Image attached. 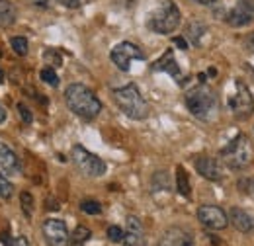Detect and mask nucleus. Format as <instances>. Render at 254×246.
Here are the masks:
<instances>
[{"instance_id":"nucleus-8","label":"nucleus","mask_w":254,"mask_h":246,"mask_svg":"<svg viewBox=\"0 0 254 246\" xmlns=\"http://www.w3.org/2000/svg\"><path fill=\"white\" fill-rule=\"evenodd\" d=\"M110 57H112L114 64H116L120 70H124V72H127V70L131 68V62L133 61H143V59H145L143 51H141L137 45L129 43V41H124V43L116 45V47L112 49Z\"/></svg>"},{"instance_id":"nucleus-21","label":"nucleus","mask_w":254,"mask_h":246,"mask_svg":"<svg viewBox=\"0 0 254 246\" xmlns=\"http://www.w3.org/2000/svg\"><path fill=\"white\" fill-rule=\"evenodd\" d=\"M20 205H22L24 215L30 219V217L33 215V197L30 191H22V193H20Z\"/></svg>"},{"instance_id":"nucleus-2","label":"nucleus","mask_w":254,"mask_h":246,"mask_svg":"<svg viewBox=\"0 0 254 246\" xmlns=\"http://www.w3.org/2000/svg\"><path fill=\"white\" fill-rule=\"evenodd\" d=\"M186 106L191 112V116L203 120V122H211L217 114V96L209 86H195L186 94Z\"/></svg>"},{"instance_id":"nucleus-3","label":"nucleus","mask_w":254,"mask_h":246,"mask_svg":"<svg viewBox=\"0 0 254 246\" xmlns=\"http://www.w3.org/2000/svg\"><path fill=\"white\" fill-rule=\"evenodd\" d=\"M114 102L131 120H145L149 114V106L135 84H127L124 88L114 90Z\"/></svg>"},{"instance_id":"nucleus-31","label":"nucleus","mask_w":254,"mask_h":246,"mask_svg":"<svg viewBox=\"0 0 254 246\" xmlns=\"http://www.w3.org/2000/svg\"><path fill=\"white\" fill-rule=\"evenodd\" d=\"M45 59H47V61H51V59H53V61H55V66H61V57H59V53H57V51H51V49H49V51H45Z\"/></svg>"},{"instance_id":"nucleus-19","label":"nucleus","mask_w":254,"mask_h":246,"mask_svg":"<svg viewBox=\"0 0 254 246\" xmlns=\"http://www.w3.org/2000/svg\"><path fill=\"white\" fill-rule=\"evenodd\" d=\"M176 185H178V191L182 195H186V197L190 195V180H188V174L182 166H178V170H176Z\"/></svg>"},{"instance_id":"nucleus-7","label":"nucleus","mask_w":254,"mask_h":246,"mask_svg":"<svg viewBox=\"0 0 254 246\" xmlns=\"http://www.w3.org/2000/svg\"><path fill=\"white\" fill-rule=\"evenodd\" d=\"M229 108H231V112H233L239 120H247L254 112L253 94H251V90H249L241 80L235 82V94L229 96Z\"/></svg>"},{"instance_id":"nucleus-13","label":"nucleus","mask_w":254,"mask_h":246,"mask_svg":"<svg viewBox=\"0 0 254 246\" xmlns=\"http://www.w3.org/2000/svg\"><path fill=\"white\" fill-rule=\"evenodd\" d=\"M159 246H193V239L188 231L180 227H170L162 233Z\"/></svg>"},{"instance_id":"nucleus-20","label":"nucleus","mask_w":254,"mask_h":246,"mask_svg":"<svg viewBox=\"0 0 254 246\" xmlns=\"http://www.w3.org/2000/svg\"><path fill=\"white\" fill-rule=\"evenodd\" d=\"M90 237H92L90 229H86V227H76L74 233H72V237H70V246H84V243H86Z\"/></svg>"},{"instance_id":"nucleus-29","label":"nucleus","mask_w":254,"mask_h":246,"mask_svg":"<svg viewBox=\"0 0 254 246\" xmlns=\"http://www.w3.org/2000/svg\"><path fill=\"white\" fill-rule=\"evenodd\" d=\"M108 237H110V241H114V243H122V241H124V231H122L120 227H110V229H108Z\"/></svg>"},{"instance_id":"nucleus-35","label":"nucleus","mask_w":254,"mask_h":246,"mask_svg":"<svg viewBox=\"0 0 254 246\" xmlns=\"http://www.w3.org/2000/svg\"><path fill=\"white\" fill-rule=\"evenodd\" d=\"M30 4L33 6H41V8H45V6H49V0H28Z\"/></svg>"},{"instance_id":"nucleus-28","label":"nucleus","mask_w":254,"mask_h":246,"mask_svg":"<svg viewBox=\"0 0 254 246\" xmlns=\"http://www.w3.org/2000/svg\"><path fill=\"white\" fill-rule=\"evenodd\" d=\"M188 31H190L191 41H193V43L197 45V43H199V39H201V33L205 31V28H203V26H199V24H191L190 30H188Z\"/></svg>"},{"instance_id":"nucleus-30","label":"nucleus","mask_w":254,"mask_h":246,"mask_svg":"<svg viewBox=\"0 0 254 246\" xmlns=\"http://www.w3.org/2000/svg\"><path fill=\"white\" fill-rule=\"evenodd\" d=\"M18 112H20V118H22V122H24V123H32L33 122L32 112L28 110V106H24V104H18Z\"/></svg>"},{"instance_id":"nucleus-36","label":"nucleus","mask_w":254,"mask_h":246,"mask_svg":"<svg viewBox=\"0 0 254 246\" xmlns=\"http://www.w3.org/2000/svg\"><path fill=\"white\" fill-rule=\"evenodd\" d=\"M4 120H6V112H4V108L0 106V123L4 122Z\"/></svg>"},{"instance_id":"nucleus-6","label":"nucleus","mask_w":254,"mask_h":246,"mask_svg":"<svg viewBox=\"0 0 254 246\" xmlns=\"http://www.w3.org/2000/svg\"><path fill=\"white\" fill-rule=\"evenodd\" d=\"M221 156L231 168H245L251 162V147L245 135H237L225 149L221 151Z\"/></svg>"},{"instance_id":"nucleus-23","label":"nucleus","mask_w":254,"mask_h":246,"mask_svg":"<svg viewBox=\"0 0 254 246\" xmlns=\"http://www.w3.org/2000/svg\"><path fill=\"white\" fill-rule=\"evenodd\" d=\"M0 243H2L4 246H30V243H28V239H26V237L10 239L6 233H2V235H0Z\"/></svg>"},{"instance_id":"nucleus-32","label":"nucleus","mask_w":254,"mask_h":246,"mask_svg":"<svg viewBox=\"0 0 254 246\" xmlns=\"http://www.w3.org/2000/svg\"><path fill=\"white\" fill-rule=\"evenodd\" d=\"M245 47H247L251 53H254V31L251 33V35H247V39H245Z\"/></svg>"},{"instance_id":"nucleus-27","label":"nucleus","mask_w":254,"mask_h":246,"mask_svg":"<svg viewBox=\"0 0 254 246\" xmlns=\"http://www.w3.org/2000/svg\"><path fill=\"white\" fill-rule=\"evenodd\" d=\"M153 187H155V189H170V182H168L166 172H157V174H155V178H153Z\"/></svg>"},{"instance_id":"nucleus-4","label":"nucleus","mask_w":254,"mask_h":246,"mask_svg":"<svg viewBox=\"0 0 254 246\" xmlns=\"http://www.w3.org/2000/svg\"><path fill=\"white\" fill-rule=\"evenodd\" d=\"M178 26H180V10L172 0H164L147 20V28L162 35L172 33Z\"/></svg>"},{"instance_id":"nucleus-11","label":"nucleus","mask_w":254,"mask_h":246,"mask_svg":"<svg viewBox=\"0 0 254 246\" xmlns=\"http://www.w3.org/2000/svg\"><path fill=\"white\" fill-rule=\"evenodd\" d=\"M254 22V0H239L227 16V24L233 28H243Z\"/></svg>"},{"instance_id":"nucleus-9","label":"nucleus","mask_w":254,"mask_h":246,"mask_svg":"<svg viewBox=\"0 0 254 246\" xmlns=\"http://www.w3.org/2000/svg\"><path fill=\"white\" fill-rule=\"evenodd\" d=\"M197 219L203 227L213 229V231H221L229 225V217L225 215V211L217 205H201L197 209Z\"/></svg>"},{"instance_id":"nucleus-26","label":"nucleus","mask_w":254,"mask_h":246,"mask_svg":"<svg viewBox=\"0 0 254 246\" xmlns=\"http://www.w3.org/2000/svg\"><path fill=\"white\" fill-rule=\"evenodd\" d=\"M39 76H41V80H43L45 84H49V86H57V84H59V76H57V74H55V70H53V68H49V66H47V68H43Z\"/></svg>"},{"instance_id":"nucleus-16","label":"nucleus","mask_w":254,"mask_h":246,"mask_svg":"<svg viewBox=\"0 0 254 246\" xmlns=\"http://www.w3.org/2000/svg\"><path fill=\"white\" fill-rule=\"evenodd\" d=\"M20 170V160L8 147L0 145V172L2 174H16Z\"/></svg>"},{"instance_id":"nucleus-25","label":"nucleus","mask_w":254,"mask_h":246,"mask_svg":"<svg viewBox=\"0 0 254 246\" xmlns=\"http://www.w3.org/2000/svg\"><path fill=\"white\" fill-rule=\"evenodd\" d=\"M12 49L18 53V55H28V39L26 37H12Z\"/></svg>"},{"instance_id":"nucleus-1","label":"nucleus","mask_w":254,"mask_h":246,"mask_svg":"<svg viewBox=\"0 0 254 246\" xmlns=\"http://www.w3.org/2000/svg\"><path fill=\"white\" fill-rule=\"evenodd\" d=\"M64 102L70 112H74L82 120H94L102 112V104L96 94L84 84H70L64 90Z\"/></svg>"},{"instance_id":"nucleus-34","label":"nucleus","mask_w":254,"mask_h":246,"mask_svg":"<svg viewBox=\"0 0 254 246\" xmlns=\"http://www.w3.org/2000/svg\"><path fill=\"white\" fill-rule=\"evenodd\" d=\"M174 43H176L180 49H184V51L188 49V43H186V39H184V37H176V39H174Z\"/></svg>"},{"instance_id":"nucleus-24","label":"nucleus","mask_w":254,"mask_h":246,"mask_svg":"<svg viewBox=\"0 0 254 246\" xmlns=\"http://www.w3.org/2000/svg\"><path fill=\"white\" fill-rule=\"evenodd\" d=\"M14 193V185L10 180H6V176L0 174V199H10Z\"/></svg>"},{"instance_id":"nucleus-15","label":"nucleus","mask_w":254,"mask_h":246,"mask_svg":"<svg viewBox=\"0 0 254 246\" xmlns=\"http://www.w3.org/2000/svg\"><path fill=\"white\" fill-rule=\"evenodd\" d=\"M229 219H231L233 227L237 231H241V233H251V231H254V217L251 213H247V211H243V209H239V207H233L231 209Z\"/></svg>"},{"instance_id":"nucleus-18","label":"nucleus","mask_w":254,"mask_h":246,"mask_svg":"<svg viewBox=\"0 0 254 246\" xmlns=\"http://www.w3.org/2000/svg\"><path fill=\"white\" fill-rule=\"evenodd\" d=\"M155 70H166V72H170L172 76H178L180 74V68H178V64L174 61V55H172V51H166L164 53V57L160 59V61L155 62V66H153Z\"/></svg>"},{"instance_id":"nucleus-5","label":"nucleus","mask_w":254,"mask_h":246,"mask_svg":"<svg viewBox=\"0 0 254 246\" xmlns=\"http://www.w3.org/2000/svg\"><path fill=\"white\" fill-rule=\"evenodd\" d=\"M70 156H72L74 166H76L82 174L92 176V178L106 174V162H104L100 156H96V154H92L90 151H86L84 147L74 145L72 151H70Z\"/></svg>"},{"instance_id":"nucleus-39","label":"nucleus","mask_w":254,"mask_h":246,"mask_svg":"<svg viewBox=\"0 0 254 246\" xmlns=\"http://www.w3.org/2000/svg\"><path fill=\"white\" fill-rule=\"evenodd\" d=\"M253 189H254V184H253Z\"/></svg>"},{"instance_id":"nucleus-14","label":"nucleus","mask_w":254,"mask_h":246,"mask_svg":"<svg viewBox=\"0 0 254 246\" xmlns=\"http://www.w3.org/2000/svg\"><path fill=\"white\" fill-rule=\"evenodd\" d=\"M122 243L126 246H145V229L137 217H127V231Z\"/></svg>"},{"instance_id":"nucleus-37","label":"nucleus","mask_w":254,"mask_h":246,"mask_svg":"<svg viewBox=\"0 0 254 246\" xmlns=\"http://www.w3.org/2000/svg\"><path fill=\"white\" fill-rule=\"evenodd\" d=\"M193 2H197V4H211V2H215V0H193Z\"/></svg>"},{"instance_id":"nucleus-22","label":"nucleus","mask_w":254,"mask_h":246,"mask_svg":"<svg viewBox=\"0 0 254 246\" xmlns=\"http://www.w3.org/2000/svg\"><path fill=\"white\" fill-rule=\"evenodd\" d=\"M80 209L84 211V213H88V215H100L102 213V205L94 201V199H84L82 203H80Z\"/></svg>"},{"instance_id":"nucleus-17","label":"nucleus","mask_w":254,"mask_h":246,"mask_svg":"<svg viewBox=\"0 0 254 246\" xmlns=\"http://www.w3.org/2000/svg\"><path fill=\"white\" fill-rule=\"evenodd\" d=\"M16 22V8L10 0H0V28H8Z\"/></svg>"},{"instance_id":"nucleus-38","label":"nucleus","mask_w":254,"mask_h":246,"mask_svg":"<svg viewBox=\"0 0 254 246\" xmlns=\"http://www.w3.org/2000/svg\"><path fill=\"white\" fill-rule=\"evenodd\" d=\"M4 82V72H2V68H0V84Z\"/></svg>"},{"instance_id":"nucleus-33","label":"nucleus","mask_w":254,"mask_h":246,"mask_svg":"<svg viewBox=\"0 0 254 246\" xmlns=\"http://www.w3.org/2000/svg\"><path fill=\"white\" fill-rule=\"evenodd\" d=\"M64 6H68V8H76V6H80L84 0H61Z\"/></svg>"},{"instance_id":"nucleus-10","label":"nucleus","mask_w":254,"mask_h":246,"mask_svg":"<svg viewBox=\"0 0 254 246\" xmlns=\"http://www.w3.org/2000/svg\"><path fill=\"white\" fill-rule=\"evenodd\" d=\"M41 231H43V237L49 246H66L68 243V231H66L64 221L61 219H47L43 223Z\"/></svg>"},{"instance_id":"nucleus-12","label":"nucleus","mask_w":254,"mask_h":246,"mask_svg":"<svg viewBox=\"0 0 254 246\" xmlns=\"http://www.w3.org/2000/svg\"><path fill=\"white\" fill-rule=\"evenodd\" d=\"M195 170H197L203 178L213 180V182H217V180L223 178L221 162H219L217 158H211V156H199V158L195 160Z\"/></svg>"}]
</instances>
